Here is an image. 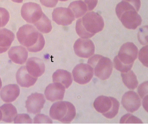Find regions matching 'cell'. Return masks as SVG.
<instances>
[{"mask_svg": "<svg viewBox=\"0 0 148 124\" xmlns=\"http://www.w3.org/2000/svg\"><path fill=\"white\" fill-rule=\"evenodd\" d=\"M104 27V21L101 16L98 13L91 12L77 20L76 30L80 37L88 39L101 31Z\"/></svg>", "mask_w": 148, "mask_h": 124, "instance_id": "cell-1", "label": "cell"}, {"mask_svg": "<svg viewBox=\"0 0 148 124\" xmlns=\"http://www.w3.org/2000/svg\"><path fill=\"white\" fill-rule=\"evenodd\" d=\"M16 36L20 43L30 52L40 51L45 45L43 35L34 26L29 24H25L20 27Z\"/></svg>", "mask_w": 148, "mask_h": 124, "instance_id": "cell-2", "label": "cell"}, {"mask_svg": "<svg viewBox=\"0 0 148 124\" xmlns=\"http://www.w3.org/2000/svg\"><path fill=\"white\" fill-rule=\"evenodd\" d=\"M138 49L133 43L127 42L123 44L120 49L118 55L114 59V66L121 73L131 70L137 57Z\"/></svg>", "mask_w": 148, "mask_h": 124, "instance_id": "cell-3", "label": "cell"}, {"mask_svg": "<svg viewBox=\"0 0 148 124\" xmlns=\"http://www.w3.org/2000/svg\"><path fill=\"white\" fill-rule=\"evenodd\" d=\"M49 114L53 119L69 123L75 117L76 109L71 102L60 101L53 104L50 108Z\"/></svg>", "mask_w": 148, "mask_h": 124, "instance_id": "cell-4", "label": "cell"}, {"mask_svg": "<svg viewBox=\"0 0 148 124\" xmlns=\"http://www.w3.org/2000/svg\"><path fill=\"white\" fill-rule=\"evenodd\" d=\"M88 63L93 69L95 75L101 80L109 79L112 73V63L109 58L95 55L88 59Z\"/></svg>", "mask_w": 148, "mask_h": 124, "instance_id": "cell-5", "label": "cell"}, {"mask_svg": "<svg viewBox=\"0 0 148 124\" xmlns=\"http://www.w3.org/2000/svg\"><path fill=\"white\" fill-rule=\"evenodd\" d=\"M94 106L96 111L106 118L112 119L118 114L120 103L114 97L101 96L94 101Z\"/></svg>", "mask_w": 148, "mask_h": 124, "instance_id": "cell-6", "label": "cell"}, {"mask_svg": "<svg viewBox=\"0 0 148 124\" xmlns=\"http://www.w3.org/2000/svg\"><path fill=\"white\" fill-rule=\"evenodd\" d=\"M43 13L40 6L35 3H25L21 9V16L29 23L34 24L40 19Z\"/></svg>", "mask_w": 148, "mask_h": 124, "instance_id": "cell-7", "label": "cell"}, {"mask_svg": "<svg viewBox=\"0 0 148 124\" xmlns=\"http://www.w3.org/2000/svg\"><path fill=\"white\" fill-rule=\"evenodd\" d=\"M72 73L75 82L80 85H85L92 79L94 71L89 64L81 63L74 67Z\"/></svg>", "mask_w": 148, "mask_h": 124, "instance_id": "cell-8", "label": "cell"}, {"mask_svg": "<svg viewBox=\"0 0 148 124\" xmlns=\"http://www.w3.org/2000/svg\"><path fill=\"white\" fill-rule=\"evenodd\" d=\"M74 49L75 54L79 57L88 58L94 54L95 47L91 40L79 38L75 43Z\"/></svg>", "mask_w": 148, "mask_h": 124, "instance_id": "cell-9", "label": "cell"}, {"mask_svg": "<svg viewBox=\"0 0 148 124\" xmlns=\"http://www.w3.org/2000/svg\"><path fill=\"white\" fill-rule=\"evenodd\" d=\"M118 18L123 25L129 29H135L142 22L141 16L135 10H126Z\"/></svg>", "mask_w": 148, "mask_h": 124, "instance_id": "cell-10", "label": "cell"}, {"mask_svg": "<svg viewBox=\"0 0 148 124\" xmlns=\"http://www.w3.org/2000/svg\"><path fill=\"white\" fill-rule=\"evenodd\" d=\"M53 20L59 25H71L75 20L71 10L69 8L58 7L54 9L52 13Z\"/></svg>", "mask_w": 148, "mask_h": 124, "instance_id": "cell-11", "label": "cell"}, {"mask_svg": "<svg viewBox=\"0 0 148 124\" xmlns=\"http://www.w3.org/2000/svg\"><path fill=\"white\" fill-rule=\"evenodd\" d=\"M45 102L44 95L42 93H33L27 97L26 108L27 112L36 114L40 112Z\"/></svg>", "mask_w": 148, "mask_h": 124, "instance_id": "cell-12", "label": "cell"}, {"mask_svg": "<svg viewBox=\"0 0 148 124\" xmlns=\"http://www.w3.org/2000/svg\"><path fill=\"white\" fill-rule=\"evenodd\" d=\"M121 103L127 111L133 113L137 111L141 106V99L135 92L129 91L123 95Z\"/></svg>", "mask_w": 148, "mask_h": 124, "instance_id": "cell-13", "label": "cell"}, {"mask_svg": "<svg viewBox=\"0 0 148 124\" xmlns=\"http://www.w3.org/2000/svg\"><path fill=\"white\" fill-rule=\"evenodd\" d=\"M65 88L62 84L54 83L49 84L46 88L45 95L47 100L51 102L63 99Z\"/></svg>", "mask_w": 148, "mask_h": 124, "instance_id": "cell-14", "label": "cell"}, {"mask_svg": "<svg viewBox=\"0 0 148 124\" xmlns=\"http://www.w3.org/2000/svg\"><path fill=\"white\" fill-rule=\"evenodd\" d=\"M26 67L28 73L34 77H40L45 71V65L43 61L37 58H29L26 63Z\"/></svg>", "mask_w": 148, "mask_h": 124, "instance_id": "cell-15", "label": "cell"}, {"mask_svg": "<svg viewBox=\"0 0 148 124\" xmlns=\"http://www.w3.org/2000/svg\"><path fill=\"white\" fill-rule=\"evenodd\" d=\"M17 83L23 88H29L36 83L38 77H33L27 71L25 66L21 67L17 72L16 75Z\"/></svg>", "mask_w": 148, "mask_h": 124, "instance_id": "cell-16", "label": "cell"}, {"mask_svg": "<svg viewBox=\"0 0 148 124\" xmlns=\"http://www.w3.org/2000/svg\"><path fill=\"white\" fill-rule=\"evenodd\" d=\"M8 53L9 57L12 62L20 65L25 63L28 57V51L22 46L12 47Z\"/></svg>", "mask_w": 148, "mask_h": 124, "instance_id": "cell-17", "label": "cell"}, {"mask_svg": "<svg viewBox=\"0 0 148 124\" xmlns=\"http://www.w3.org/2000/svg\"><path fill=\"white\" fill-rule=\"evenodd\" d=\"M20 89L16 84H10L5 86L0 92L1 98L6 103L14 101L19 96Z\"/></svg>", "mask_w": 148, "mask_h": 124, "instance_id": "cell-18", "label": "cell"}, {"mask_svg": "<svg viewBox=\"0 0 148 124\" xmlns=\"http://www.w3.org/2000/svg\"><path fill=\"white\" fill-rule=\"evenodd\" d=\"M15 35L10 30L6 28L0 29V53L5 52L14 40Z\"/></svg>", "mask_w": 148, "mask_h": 124, "instance_id": "cell-19", "label": "cell"}, {"mask_svg": "<svg viewBox=\"0 0 148 124\" xmlns=\"http://www.w3.org/2000/svg\"><path fill=\"white\" fill-rule=\"evenodd\" d=\"M53 82L62 84L66 88H68L73 82L71 73L66 70L58 69L53 73Z\"/></svg>", "mask_w": 148, "mask_h": 124, "instance_id": "cell-20", "label": "cell"}, {"mask_svg": "<svg viewBox=\"0 0 148 124\" xmlns=\"http://www.w3.org/2000/svg\"><path fill=\"white\" fill-rule=\"evenodd\" d=\"M2 114V121L7 123L13 122L17 115L16 107L11 103H6L0 107Z\"/></svg>", "mask_w": 148, "mask_h": 124, "instance_id": "cell-21", "label": "cell"}, {"mask_svg": "<svg viewBox=\"0 0 148 124\" xmlns=\"http://www.w3.org/2000/svg\"><path fill=\"white\" fill-rule=\"evenodd\" d=\"M68 8L71 10L76 18L81 17L88 11L86 4L80 0L71 3Z\"/></svg>", "mask_w": 148, "mask_h": 124, "instance_id": "cell-22", "label": "cell"}, {"mask_svg": "<svg viewBox=\"0 0 148 124\" xmlns=\"http://www.w3.org/2000/svg\"><path fill=\"white\" fill-rule=\"evenodd\" d=\"M121 76L125 85L130 90H134L138 86V82L137 76L132 70L122 73Z\"/></svg>", "mask_w": 148, "mask_h": 124, "instance_id": "cell-23", "label": "cell"}, {"mask_svg": "<svg viewBox=\"0 0 148 124\" xmlns=\"http://www.w3.org/2000/svg\"><path fill=\"white\" fill-rule=\"evenodd\" d=\"M34 25L39 32L43 33H48L52 29L51 21L44 13Z\"/></svg>", "mask_w": 148, "mask_h": 124, "instance_id": "cell-24", "label": "cell"}, {"mask_svg": "<svg viewBox=\"0 0 148 124\" xmlns=\"http://www.w3.org/2000/svg\"><path fill=\"white\" fill-rule=\"evenodd\" d=\"M120 123H141V119L130 114H127L123 116L120 120Z\"/></svg>", "mask_w": 148, "mask_h": 124, "instance_id": "cell-25", "label": "cell"}, {"mask_svg": "<svg viewBox=\"0 0 148 124\" xmlns=\"http://www.w3.org/2000/svg\"><path fill=\"white\" fill-rule=\"evenodd\" d=\"M10 18L9 12L5 9L0 7V28L7 25Z\"/></svg>", "mask_w": 148, "mask_h": 124, "instance_id": "cell-26", "label": "cell"}, {"mask_svg": "<svg viewBox=\"0 0 148 124\" xmlns=\"http://www.w3.org/2000/svg\"><path fill=\"white\" fill-rule=\"evenodd\" d=\"M33 121L28 114H21L17 115L14 119L15 124H32Z\"/></svg>", "mask_w": 148, "mask_h": 124, "instance_id": "cell-27", "label": "cell"}, {"mask_svg": "<svg viewBox=\"0 0 148 124\" xmlns=\"http://www.w3.org/2000/svg\"><path fill=\"white\" fill-rule=\"evenodd\" d=\"M138 58L145 66L148 67V46L143 47L139 53Z\"/></svg>", "mask_w": 148, "mask_h": 124, "instance_id": "cell-28", "label": "cell"}, {"mask_svg": "<svg viewBox=\"0 0 148 124\" xmlns=\"http://www.w3.org/2000/svg\"><path fill=\"white\" fill-rule=\"evenodd\" d=\"M34 123H53V121L48 116L43 114L37 115L34 119Z\"/></svg>", "mask_w": 148, "mask_h": 124, "instance_id": "cell-29", "label": "cell"}, {"mask_svg": "<svg viewBox=\"0 0 148 124\" xmlns=\"http://www.w3.org/2000/svg\"><path fill=\"white\" fill-rule=\"evenodd\" d=\"M138 92L141 98L148 97V82L141 84L138 88Z\"/></svg>", "mask_w": 148, "mask_h": 124, "instance_id": "cell-30", "label": "cell"}, {"mask_svg": "<svg viewBox=\"0 0 148 124\" xmlns=\"http://www.w3.org/2000/svg\"><path fill=\"white\" fill-rule=\"evenodd\" d=\"M86 4L88 11L94 10L97 6L98 0H80Z\"/></svg>", "mask_w": 148, "mask_h": 124, "instance_id": "cell-31", "label": "cell"}, {"mask_svg": "<svg viewBox=\"0 0 148 124\" xmlns=\"http://www.w3.org/2000/svg\"><path fill=\"white\" fill-rule=\"evenodd\" d=\"M42 5L48 8L56 7L58 0H40Z\"/></svg>", "mask_w": 148, "mask_h": 124, "instance_id": "cell-32", "label": "cell"}, {"mask_svg": "<svg viewBox=\"0 0 148 124\" xmlns=\"http://www.w3.org/2000/svg\"><path fill=\"white\" fill-rule=\"evenodd\" d=\"M123 1L129 3L133 6L137 12L139 10L141 5L140 0H123Z\"/></svg>", "mask_w": 148, "mask_h": 124, "instance_id": "cell-33", "label": "cell"}, {"mask_svg": "<svg viewBox=\"0 0 148 124\" xmlns=\"http://www.w3.org/2000/svg\"><path fill=\"white\" fill-rule=\"evenodd\" d=\"M143 108L147 112L148 97H146L143 99Z\"/></svg>", "mask_w": 148, "mask_h": 124, "instance_id": "cell-34", "label": "cell"}, {"mask_svg": "<svg viewBox=\"0 0 148 124\" xmlns=\"http://www.w3.org/2000/svg\"><path fill=\"white\" fill-rule=\"evenodd\" d=\"M13 2L17 3H22L23 0H11Z\"/></svg>", "mask_w": 148, "mask_h": 124, "instance_id": "cell-35", "label": "cell"}, {"mask_svg": "<svg viewBox=\"0 0 148 124\" xmlns=\"http://www.w3.org/2000/svg\"><path fill=\"white\" fill-rule=\"evenodd\" d=\"M2 119V112L1 111V109H0V121L1 120V119Z\"/></svg>", "mask_w": 148, "mask_h": 124, "instance_id": "cell-36", "label": "cell"}, {"mask_svg": "<svg viewBox=\"0 0 148 124\" xmlns=\"http://www.w3.org/2000/svg\"><path fill=\"white\" fill-rule=\"evenodd\" d=\"M1 86H2V82H1V79L0 78V90H1Z\"/></svg>", "mask_w": 148, "mask_h": 124, "instance_id": "cell-37", "label": "cell"}, {"mask_svg": "<svg viewBox=\"0 0 148 124\" xmlns=\"http://www.w3.org/2000/svg\"><path fill=\"white\" fill-rule=\"evenodd\" d=\"M59 1H68V0H59Z\"/></svg>", "mask_w": 148, "mask_h": 124, "instance_id": "cell-38", "label": "cell"}]
</instances>
